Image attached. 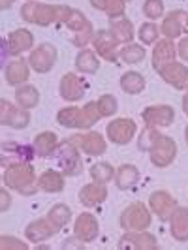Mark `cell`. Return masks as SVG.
<instances>
[{
    "label": "cell",
    "mask_w": 188,
    "mask_h": 250,
    "mask_svg": "<svg viewBox=\"0 0 188 250\" xmlns=\"http://www.w3.org/2000/svg\"><path fill=\"white\" fill-rule=\"evenodd\" d=\"M74 8L70 6H57V4H43V2H26L21 8V17L26 23L40 26H47L53 23H66Z\"/></svg>",
    "instance_id": "cell-1"
},
{
    "label": "cell",
    "mask_w": 188,
    "mask_h": 250,
    "mask_svg": "<svg viewBox=\"0 0 188 250\" xmlns=\"http://www.w3.org/2000/svg\"><path fill=\"white\" fill-rule=\"evenodd\" d=\"M2 181H4V187L17 190L23 196H32L40 188L38 187L36 175H34V167L28 162H17L8 166L4 169Z\"/></svg>",
    "instance_id": "cell-2"
},
{
    "label": "cell",
    "mask_w": 188,
    "mask_h": 250,
    "mask_svg": "<svg viewBox=\"0 0 188 250\" xmlns=\"http://www.w3.org/2000/svg\"><path fill=\"white\" fill-rule=\"evenodd\" d=\"M100 109L96 102H88L83 107H64L57 115V121L66 128H90L100 119Z\"/></svg>",
    "instance_id": "cell-3"
},
{
    "label": "cell",
    "mask_w": 188,
    "mask_h": 250,
    "mask_svg": "<svg viewBox=\"0 0 188 250\" xmlns=\"http://www.w3.org/2000/svg\"><path fill=\"white\" fill-rule=\"evenodd\" d=\"M57 164L61 166L63 175L75 177L83 171V160L79 156V150L70 139L59 143V147H57Z\"/></svg>",
    "instance_id": "cell-4"
},
{
    "label": "cell",
    "mask_w": 188,
    "mask_h": 250,
    "mask_svg": "<svg viewBox=\"0 0 188 250\" xmlns=\"http://www.w3.org/2000/svg\"><path fill=\"white\" fill-rule=\"evenodd\" d=\"M119 222H121V228H125L128 231L147 229L150 226V211L147 209V205L141 203V201L130 203L125 211H123Z\"/></svg>",
    "instance_id": "cell-5"
},
{
    "label": "cell",
    "mask_w": 188,
    "mask_h": 250,
    "mask_svg": "<svg viewBox=\"0 0 188 250\" xmlns=\"http://www.w3.org/2000/svg\"><path fill=\"white\" fill-rule=\"evenodd\" d=\"M150 162L156 167H167L169 164L175 160L177 156V143L169 136H158L154 139L152 147L149 149Z\"/></svg>",
    "instance_id": "cell-6"
},
{
    "label": "cell",
    "mask_w": 188,
    "mask_h": 250,
    "mask_svg": "<svg viewBox=\"0 0 188 250\" xmlns=\"http://www.w3.org/2000/svg\"><path fill=\"white\" fill-rule=\"evenodd\" d=\"M64 25L74 32V40L72 42H74V45H77V47H85L88 42L92 40V36H94L92 23L79 10H72L70 17L66 19Z\"/></svg>",
    "instance_id": "cell-7"
},
{
    "label": "cell",
    "mask_w": 188,
    "mask_h": 250,
    "mask_svg": "<svg viewBox=\"0 0 188 250\" xmlns=\"http://www.w3.org/2000/svg\"><path fill=\"white\" fill-rule=\"evenodd\" d=\"M0 121L4 126H12L15 130H23L30 123L28 109L21 105H13L12 102L2 100L0 102Z\"/></svg>",
    "instance_id": "cell-8"
},
{
    "label": "cell",
    "mask_w": 188,
    "mask_h": 250,
    "mask_svg": "<svg viewBox=\"0 0 188 250\" xmlns=\"http://www.w3.org/2000/svg\"><path fill=\"white\" fill-rule=\"evenodd\" d=\"M143 121H145V126H150V128H167V126L173 125L175 121V109L171 105H149L147 109H143L141 113Z\"/></svg>",
    "instance_id": "cell-9"
},
{
    "label": "cell",
    "mask_w": 188,
    "mask_h": 250,
    "mask_svg": "<svg viewBox=\"0 0 188 250\" xmlns=\"http://www.w3.org/2000/svg\"><path fill=\"white\" fill-rule=\"evenodd\" d=\"M57 62V47L51 43H42L30 53L28 64L36 70L38 74H47Z\"/></svg>",
    "instance_id": "cell-10"
},
{
    "label": "cell",
    "mask_w": 188,
    "mask_h": 250,
    "mask_svg": "<svg viewBox=\"0 0 188 250\" xmlns=\"http://www.w3.org/2000/svg\"><path fill=\"white\" fill-rule=\"evenodd\" d=\"M87 87H88L87 81H85L81 75H75L70 72V74L63 75L59 90H61V96H63L66 102H79L85 96Z\"/></svg>",
    "instance_id": "cell-11"
},
{
    "label": "cell",
    "mask_w": 188,
    "mask_h": 250,
    "mask_svg": "<svg viewBox=\"0 0 188 250\" xmlns=\"http://www.w3.org/2000/svg\"><path fill=\"white\" fill-rule=\"evenodd\" d=\"M150 211L156 214L160 220H169L173 211L177 209L175 198L166 190H154L149 198Z\"/></svg>",
    "instance_id": "cell-12"
},
{
    "label": "cell",
    "mask_w": 188,
    "mask_h": 250,
    "mask_svg": "<svg viewBox=\"0 0 188 250\" xmlns=\"http://www.w3.org/2000/svg\"><path fill=\"white\" fill-rule=\"evenodd\" d=\"M70 141L74 143L77 149L85 150L90 156H98V154H104L107 150V143L102 134L98 132H87V134H75L70 138Z\"/></svg>",
    "instance_id": "cell-13"
},
{
    "label": "cell",
    "mask_w": 188,
    "mask_h": 250,
    "mask_svg": "<svg viewBox=\"0 0 188 250\" xmlns=\"http://www.w3.org/2000/svg\"><path fill=\"white\" fill-rule=\"evenodd\" d=\"M92 45L96 53L100 55L104 61L107 62H117V45H119V40L115 38L111 30H98L94 36H92Z\"/></svg>",
    "instance_id": "cell-14"
},
{
    "label": "cell",
    "mask_w": 188,
    "mask_h": 250,
    "mask_svg": "<svg viewBox=\"0 0 188 250\" xmlns=\"http://www.w3.org/2000/svg\"><path fill=\"white\" fill-rule=\"evenodd\" d=\"M138 126L132 119H117L107 125V138L111 139L115 145H126L136 136Z\"/></svg>",
    "instance_id": "cell-15"
},
{
    "label": "cell",
    "mask_w": 188,
    "mask_h": 250,
    "mask_svg": "<svg viewBox=\"0 0 188 250\" xmlns=\"http://www.w3.org/2000/svg\"><path fill=\"white\" fill-rule=\"evenodd\" d=\"M119 249L156 250L158 249V243H156L154 235H150L145 229H141V231H128V233H125L121 237V241H119Z\"/></svg>",
    "instance_id": "cell-16"
},
{
    "label": "cell",
    "mask_w": 188,
    "mask_h": 250,
    "mask_svg": "<svg viewBox=\"0 0 188 250\" xmlns=\"http://www.w3.org/2000/svg\"><path fill=\"white\" fill-rule=\"evenodd\" d=\"M158 74L167 85H171L177 90H185L188 88V68L181 62H169L166 64L162 70H158Z\"/></svg>",
    "instance_id": "cell-17"
},
{
    "label": "cell",
    "mask_w": 188,
    "mask_h": 250,
    "mask_svg": "<svg viewBox=\"0 0 188 250\" xmlns=\"http://www.w3.org/2000/svg\"><path fill=\"white\" fill-rule=\"evenodd\" d=\"M74 235L81 243H92L98 237V220L90 213H83L77 216L74 226Z\"/></svg>",
    "instance_id": "cell-18"
},
{
    "label": "cell",
    "mask_w": 188,
    "mask_h": 250,
    "mask_svg": "<svg viewBox=\"0 0 188 250\" xmlns=\"http://www.w3.org/2000/svg\"><path fill=\"white\" fill-rule=\"evenodd\" d=\"M175 55H177V49H175L173 40L166 38V40L156 42L154 51H152V68H154L156 72L162 70L166 64H169L175 61Z\"/></svg>",
    "instance_id": "cell-19"
},
{
    "label": "cell",
    "mask_w": 188,
    "mask_h": 250,
    "mask_svg": "<svg viewBox=\"0 0 188 250\" xmlns=\"http://www.w3.org/2000/svg\"><path fill=\"white\" fill-rule=\"evenodd\" d=\"M57 231H59V229L55 228V224L45 216V218L34 220L32 224L26 226L25 235H26V239L32 241V243H42V241H47L49 237H53Z\"/></svg>",
    "instance_id": "cell-20"
},
{
    "label": "cell",
    "mask_w": 188,
    "mask_h": 250,
    "mask_svg": "<svg viewBox=\"0 0 188 250\" xmlns=\"http://www.w3.org/2000/svg\"><path fill=\"white\" fill-rule=\"evenodd\" d=\"M188 19V15L183 10H173L164 17L162 23V34L169 40H175L183 34V28H185V21Z\"/></svg>",
    "instance_id": "cell-21"
},
{
    "label": "cell",
    "mask_w": 188,
    "mask_h": 250,
    "mask_svg": "<svg viewBox=\"0 0 188 250\" xmlns=\"http://www.w3.org/2000/svg\"><path fill=\"white\" fill-rule=\"evenodd\" d=\"M169 231L171 237L179 243L188 241V209L187 207H177L171 218H169Z\"/></svg>",
    "instance_id": "cell-22"
},
{
    "label": "cell",
    "mask_w": 188,
    "mask_h": 250,
    "mask_svg": "<svg viewBox=\"0 0 188 250\" xmlns=\"http://www.w3.org/2000/svg\"><path fill=\"white\" fill-rule=\"evenodd\" d=\"M107 200V188L102 183H90L79 190V201L85 207H94Z\"/></svg>",
    "instance_id": "cell-23"
},
{
    "label": "cell",
    "mask_w": 188,
    "mask_h": 250,
    "mask_svg": "<svg viewBox=\"0 0 188 250\" xmlns=\"http://www.w3.org/2000/svg\"><path fill=\"white\" fill-rule=\"evenodd\" d=\"M32 43H34L32 32L26 30V28H19V30H15V32H12V34L8 36V45H6V47H8V51H10L12 55H21V53H25L26 49H30Z\"/></svg>",
    "instance_id": "cell-24"
},
{
    "label": "cell",
    "mask_w": 188,
    "mask_h": 250,
    "mask_svg": "<svg viewBox=\"0 0 188 250\" xmlns=\"http://www.w3.org/2000/svg\"><path fill=\"white\" fill-rule=\"evenodd\" d=\"M30 64L26 62L25 59H17L6 66V81L10 85H23L26 83L28 75H30Z\"/></svg>",
    "instance_id": "cell-25"
},
{
    "label": "cell",
    "mask_w": 188,
    "mask_h": 250,
    "mask_svg": "<svg viewBox=\"0 0 188 250\" xmlns=\"http://www.w3.org/2000/svg\"><path fill=\"white\" fill-rule=\"evenodd\" d=\"M139 181V169L132 164H123L115 173V185L119 190H128L136 187Z\"/></svg>",
    "instance_id": "cell-26"
},
{
    "label": "cell",
    "mask_w": 188,
    "mask_h": 250,
    "mask_svg": "<svg viewBox=\"0 0 188 250\" xmlns=\"http://www.w3.org/2000/svg\"><path fill=\"white\" fill-rule=\"evenodd\" d=\"M57 147H59V141H57V134L53 132H42L34 139V150L42 158H49L53 152H57Z\"/></svg>",
    "instance_id": "cell-27"
},
{
    "label": "cell",
    "mask_w": 188,
    "mask_h": 250,
    "mask_svg": "<svg viewBox=\"0 0 188 250\" xmlns=\"http://www.w3.org/2000/svg\"><path fill=\"white\" fill-rule=\"evenodd\" d=\"M15 100L21 107L25 109H32L40 104V92L36 87L32 85H21V87L15 90Z\"/></svg>",
    "instance_id": "cell-28"
},
{
    "label": "cell",
    "mask_w": 188,
    "mask_h": 250,
    "mask_svg": "<svg viewBox=\"0 0 188 250\" xmlns=\"http://www.w3.org/2000/svg\"><path fill=\"white\" fill-rule=\"evenodd\" d=\"M145 77L139 72H126L121 77V88L125 90L126 94H139L145 90Z\"/></svg>",
    "instance_id": "cell-29"
},
{
    "label": "cell",
    "mask_w": 188,
    "mask_h": 250,
    "mask_svg": "<svg viewBox=\"0 0 188 250\" xmlns=\"http://www.w3.org/2000/svg\"><path fill=\"white\" fill-rule=\"evenodd\" d=\"M38 187L42 188L43 192H61L64 188V177L63 173H57L53 169L43 171L40 179H38Z\"/></svg>",
    "instance_id": "cell-30"
},
{
    "label": "cell",
    "mask_w": 188,
    "mask_h": 250,
    "mask_svg": "<svg viewBox=\"0 0 188 250\" xmlns=\"http://www.w3.org/2000/svg\"><path fill=\"white\" fill-rule=\"evenodd\" d=\"M75 68L81 74H96L98 68H100V62H98V59H96V55L92 51L83 49L77 55V59H75Z\"/></svg>",
    "instance_id": "cell-31"
},
{
    "label": "cell",
    "mask_w": 188,
    "mask_h": 250,
    "mask_svg": "<svg viewBox=\"0 0 188 250\" xmlns=\"http://www.w3.org/2000/svg\"><path fill=\"white\" fill-rule=\"evenodd\" d=\"M90 4L96 10L105 12L111 19H119L125 15V0H90Z\"/></svg>",
    "instance_id": "cell-32"
},
{
    "label": "cell",
    "mask_w": 188,
    "mask_h": 250,
    "mask_svg": "<svg viewBox=\"0 0 188 250\" xmlns=\"http://www.w3.org/2000/svg\"><path fill=\"white\" fill-rule=\"evenodd\" d=\"M111 32L123 43H130L134 40V26L128 19H123V17L111 19Z\"/></svg>",
    "instance_id": "cell-33"
},
{
    "label": "cell",
    "mask_w": 188,
    "mask_h": 250,
    "mask_svg": "<svg viewBox=\"0 0 188 250\" xmlns=\"http://www.w3.org/2000/svg\"><path fill=\"white\" fill-rule=\"evenodd\" d=\"M145 55H147L145 47H143V45H138V43H134V42H130L128 45H125L123 49L119 51L121 61L126 64H139L141 61H145Z\"/></svg>",
    "instance_id": "cell-34"
},
{
    "label": "cell",
    "mask_w": 188,
    "mask_h": 250,
    "mask_svg": "<svg viewBox=\"0 0 188 250\" xmlns=\"http://www.w3.org/2000/svg\"><path fill=\"white\" fill-rule=\"evenodd\" d=\"M47 218L55 224L57 229H61L63 226H66L68 222H70V218H72V211H70V207H68V205H64V203H57V205H53V207H51V211L47 213Z\"/></svg>",
    "instance_id": "cell-35"
},
{
    "label": "cell",
    "mask_w": 188,
    "mask_h": 250,
    "mask_svg": "<svg viewBox=\"0 0 188 250\" xmlns=\"http://www.w3.org/2000/svg\"><path fill=\"white\" fill-rule=\"evenodd\" d=\"M90 177H92V181L105 185V183H109L111 179H115V169H113L111 164L98 162L90 167Z\"/></svg>",
    "instance_id": "cell-36"
},
{
    "label": "cell",
    "mask_w": 188,
    "mask_h": 250,
    "mask_svg": "<svg viewBox=\"0 0 188 250\" xmlns=\"http://www.w3.org/2000/svg\"><path fill=\"white\" fill-rule=\"evenodd\" d=\"M158 36H160V28L154 25V23H143L141 28H139V40L147 45H152L158 42Z\"/></svg>",
    "instance_id": "cell-37"
},
{
    "label": "cell",
    "mask_w": 188,
    "mask_h": 250,
    "mask_svg": "<svg viewBox=\"0 0 188 250\" xmlns=\"http://www.w3.org/2000/svg\"><path fill=\"white\" fill-rule=\"evenodd\" d=\"M98 104V109H100V115L102 117H111L117 113V107H119V104L115 100V96L111 94H104L100 96V100L96 102Z\"/></svg>",
    "instance_id": "cell-38"
},
{
    "label": "cell",
    "mask_w": 188,
    "mask_h": 250,
    "mask_svg": "<svg viewBox=\"0 0 188 250\" xmlns=\"http://www.w3.org/2000/svg\"><path fill=\"white\" fill-rule=\"evenodd\" d=\"M143 13L149 17V19H160L164 15V2L162 0H145L143 4Z\"/></svg>",
    "instance_id": "cell-39"
},
{
    "label": "cell",
    "mask_w": 188,
    "mask_h": 250,
    "mask_svg": "<svg viewBox=\"0 0 188 250\" xmlns=\"http://www.w3.org/2000/svg\"><path fill=\"white\" fill-rule=\"evenodd\" d=\"M160 134L156 132V128H150V126H145V130L141 132V136L138 139V147L141 150H149L154 143V139L158 138Z\"/></svg>",
    "instance_id": "cell-40"
},
{
    "label": "cell",
    "mask_w": 188,
    "mask_h": 250,
    "mask_svg": "<svg viewBox=\"0 0 188 250\" xmlns=\"http://www.w3.org/2000/svg\"><path fill=\"white\" fill-rule=\"evenodd\" d=\"M0 249H2V250H10V249L25 250L26 245H25V243H21L19 239L10 237V235H2V239H0Z\"/></svg>",
    "instance_id": "cell-41"
},
{
    "label": "cell",
    "mask_w": 188,
    "mask_h": 250,
    "mask_svg": "<svg viewBox=\"0 0 188 250\" xmlns=\"http://www.w3.org/2000/svg\"><path fill=\"white\" fill-rule=\"evenodd\" d=\"M0 200H2L0 211H2V213H6V211L10 209V205H12V196L8 194V190H6V188H2V190H0Z\"/></svg>",
    "instance_id": "cell-42"
},
{
    "label": "cell",
    "mask_w": 188,
    "mask_h": 250,
    "mask_svg": "<svg viewBox=\"0 0 188 250\" xmlns=\"http://www.w3.org/2000/svg\"><path fill=\"white\" fill-rule=\"evenodd\" d=\"M177 51H179V57H181L183 61H187V62H188V36L183 38V40L179 42V45H177Z\"/></svg>",
    "instance_id": "cell-43"
},
{
    "label": "cell",
    "mask_w": 188,
    "mask_h": 250,
    "mask_svg": "<svg viewBox=\"0 0 188 250\" xmlns=\"http://www.w3.org/2000/svg\"><path fill=\"white\" fill-rule=\"evenodd\" d=\"M15 0H0V8L2 10H8V8H12V4Z\"/></svg>",
    "instance_id": "cell-44"
},
{
    "label": "cell",
    "mask_w": 188,
    "mask_h": 250,
    "mask_svg": "<svg viewBox=\"0 0 188 250\" xmlns=\"http://www.w3.org/2000/svg\"><path fill=\"white\" fill-rule=\"evenodd\" d=\"M183 111L187 113V117H188V88H187V94H185V98H183Z\"/></svg>",
    "instance_id": "cell-45"
},
{
    "label": "cell",
    "mask_w": 188,
    "mask_h": 250,
    "mask_svg": "<svg viewBox=\"0 0 188 250\" xmlns=\"http://www.w3.org/2000/svg\"><path fill=\"white\" fill-rule=\"evenodd\" d=\"M185 139H187V145H188V126H187V130H185Z\"/></svg>",
    "instance_id": "cell-46"
},
{
    "label": "cell",
    "mask_w": 188,
    "mask_h": 250,
    "mask_svg": "<svg viewBox=\"0 0 188 250\" xmlns=\"http://www.w3.org/2000/svg\"><path fill=\"white\" fill-rule=\"evenodd\" d=\"M187 25H188V19H187Z\"/></svg>",
    "instance_id": "cell-47"
},
{
    "label": "cell",
    "mask_w": 188,
    "mask_h": 250,
    "mask_svg": "<svg viewBox=\"0 0 188 250\" xmlns=\"http://www.w3.org/2000/svg\"><path fill=\"white\" fill-rule=\"evenodd\" d=\"M30 2H34V0H30Z\"/></svg>",
    "instance_id": "cell-48"
},
{
    "label": "cell",
    "mask_w": 188,
    "mask_h": 250,
    "mask_svg": "<svg viewBox=\"0 0 188 250\" xmlns=\"http://www.w3.org/2000/svg\"><path fill=\"white\" fill-rule=\"evenodd\" d=\"M125 2H128V0H125Z\"/></svg>",
    "instance_id": "cell-49"
}]
</instances>
